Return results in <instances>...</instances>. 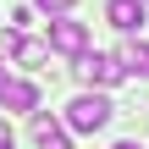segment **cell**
<instances>
[{
  "instance_id": "1",
  "label": "cell",
  "mask_w": 149,
  "mask_h": 149,
  "mask_svg": "<svg viewBox=\"0 0 149 149\" xmlns=\"http://www.w3.org/2000/svg\"><path fill=\"white\" fill-rule=\"evenodd\" d=\"M111 116H116V105L88 88V94H77L66 105V133H100V127H111Z\"/></svg>"
},
{
  "instance_id": "2",
  "label": "cell",
  "mask_w": 149,
  "mask_h": 149,
  "mask_svg": "<svg viewBox=\"0 0 149 149\" xmlns=\"http://www.w3.org/2000/svg\"><path fill=\"white\" fill-rule=\"evenodd\" d=\"M72 61H77L72 72H77V83H83V88H116V83L127 77V72H122V61H116V55H100V50H83V55H72Z\"/></svg>"
},
{
  "instance_id": "3",
  "label": "cell",
  "mask_w": 149,
  "mask_h": 149,
  "mask_svg": "<svg viewBox=\"0 0 149 149\" xmlns=\"http://www.w3.org/2000/svg\"><path fill=\"white\" fill-rule=\"evenodd\" d=\"M50 50H61V55H83V50H88V28L72 22V17L61 11V17L50 22Z\"/></svg>"
},
{
  "instance_id": "4",
  "label": "cell",
  "mask_w": 149,
  "mask_h": 149,
  "mask_svg": "<svg viewBox=\"0 0 149 149\" xmlns=\"http://www.w3.org/2000/svg\"><path fill=\"white\" fill-rule=\"evenodd\" d=\"M0 111H39V83L28 77H0Z\"/></svg>"
},
{
  "instance_id": "5",
  "label": "cell",
  "mask_w": 149,
  "mask_h": 149,
  "mask_svg": "<svg viewBox=\"0 0 149 149\" xmlns=\"http://www.w3.org/2000/svg\"><path fill=\"white\" fill-rule=\"evenodd\" d=\"M6 50H11V61H17V66H28V72H39V66L50 61V39H28V33H11V39H6Z\"/></svg>"
},
{
  "instance_id": "6",
  "label": "cell",
  "mask_w": 149,
  "mask_h": 149,
  "mask_svg": "<svg viewBox=\"0 0 149 149\" xmlns=\"http://www.w3.org/2000/svg\"><path fill=\"white\" fill-rule=\"evenodd\" d=\"M33 149H72V138H66V122H55V116L33 111Z\"/></svg>"
},
{
  "instance_id": "7",
  "label": "cell",
  "mask_w": 149,
  "mask_h": 149,
  "mask_svg": "<svg viewBox=\"0 0 149 149\" xmlns=\"http://www.w3.org/2000/svg\"><path fill=\"white\" fill-rule=\"evenodd\" d=\"M105 22H111L116 33L144 28V0H105Z\"/></svg>"
},
{
  "instance_id": "8",
  "label": "cell",
  "mask_w": 149,
  "mask_h": 149,
  "mask_svg": "<svg viewBox=\"0 0 149 149\" xmlns=\"http://www.w3.org/2000/svg\"><path fill=\"white\" fill-rule=\"evenodd\" d=\"M116 61H122L127 77H149V44H144V39H127V44L116 50Z\"/></svg>"
},
{
  "instance_id": "9",
  "label": "cell",
  "mask_w": 149,
  "mask_h": 149,
  "mask_svg": "<svg viewBox=\"0 0 149 149\" xmlns=\"http://www.w3.org/2000/svg\"><path fill=\"white\" fill-rule=\"evenodd\" d=\"M77 0H39V11H50V17H61V11H72Z\"/></svg>"
},
{
  "instance_id": "10",
  "label": "cell",
  "mask_w": 149,
  "mask_h": 149,
  "mask_svg": "<svg viewBox=\"0 0 149 149\" xmlns=\"http://www.w3.org/2000/svg\"><path fill=\"white\" fill-rule=\"evenodd\" d=\"M11 144H17V138H11V127L0 122V149H11Z\"/></svg>"
},
{
  "instance_id": "11",
  "label": "cell",
  "mask_w": 149,
  "mask_h": 149,
  "mask_svg": "<svg viewBox=\"0 0 149 149\" xmlns=\"http://www.w3.org/2000/svg\"><path fill=\"white\" fill-rule=\"evenodd\" d=\"M116 149H138V144H133V138H127V144H116Z\"/></svg>"
}]
</instances>
